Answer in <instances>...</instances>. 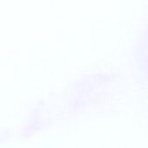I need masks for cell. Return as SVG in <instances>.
I'll use <instances>...</instances> for the list:
<instances>
[]
</instances>
